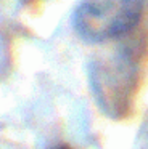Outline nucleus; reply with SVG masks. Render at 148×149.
<instances>
[{
	"instance_id": "obj_1",
	"label": "nucleus",
	"mask_w": 148,
	"mask_h": 149,
	"mask_svg": "<svg viewBox=\"0 0 148 149\" xmlns=\"http://www.w3.org/2000/svg\"><path fill=\"white\" fill-rule=\"evenodd\" d=\"M142 15V0H80L73 13V27L89 43L127 34Z\"/></svg>"
},
{
	"instance_id": "obj_2",
	"label": "nucleus",
	"mask_w": 148,
	"mask_h": 149,
	"mask_svg": "<svg viewBox=\"0 0 148 149\" xmlns=\"http://www.w3.org/2000/svg\"><path fill=\"white\" fill-rule=\"evenodd\" d=\"M53 149H71L69 146H64V144H61V146H56V148H53Z\"/></svg>"
}]
</instances>
